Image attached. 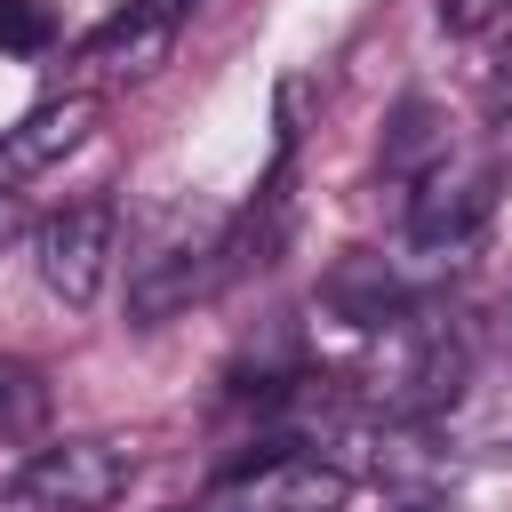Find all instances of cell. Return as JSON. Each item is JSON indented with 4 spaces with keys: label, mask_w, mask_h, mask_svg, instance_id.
<instances>
[{
    "label": "cell",
    "mask_w": 512,
    "mask_h": 512,
    "mask_svg": "<svg viewBox=\"0 0 512 512\" xmlns=\"http://www.w3.org/2000/svg\"><path fill=\"white\" fill-rule=\"evenodd\" d=\"M112 256H120V208L112 200H72L56 208L40 232H32V272L56 304H96L104 280H112Z\"/></svg>",
    "instance_id": "obj_2"
},
{
    "label": "cell",
    "mask_w": 512,
    "mask_h": 512,
    "mask_svg": "<svg viewBox=\"0 0 512 512\" xmlns=\"http://www.w3.org/2000/svg\"><path fill=\"white\" fill-rule=\"evenodd\" d=\"M176 24H184V16H168L160 0H128V8L88 40V64H96L104 80H144V72H160V64H168Z\"/></svg>",
    "instance_id": "obj_7"
},
{
    "label": "cell",
    "mask_w": 512,
    "mask_h": 512,
    "mask_svg": "<svg viewBox=\"0 0 512 512\" xmlns=\"http://www.w3.org/2000/svg\"><path fill=\"white\" fill-rule=\"evenodd\" d=\"M488 112H496V120H504V112H512V56H504V72H496V80H488Z\"/></svg>",
    "instance_id": "obj_14"
},
{
    "label": "cell",
    "mask_w": 512,
    "mask_h": 512,
    "mask_svg": "<svg viewBox=\"0 0 512 512\" xmlns=\"http://www.w3.org/2000/svg\"><path fill=\"white\" fill-rule=\"evenodd\" d=\"M448 160V120H440V104H424V96H408L400 112H392V128H384V176H432Z\"/></svg>",
    "instance_id": "obj_9"
},
{
    "label": "cell",
    "mask_w": 512,
    "mask_h": 512,
    "mask_svg": "<svg viewBox=\"0 0 512 512\" xmlns=\"http://www.w3.org/2000/svg\"><path fill=\"white\" fill-rule=\"evenodd\" d=\"M48 40H56L48 0H0V48H8V56H40Z\"/></svg>",
    "instance_id": "obj_10"
},
{
    "label": "cell",
    "mask_w": 512,
    "mask_h": 512,
    "mask_svg": "<svg viewBox=\"0 0 512 512\" xmlns=\"http://www.w3.org/2000/svg\"><path fill=\"white\" fill-rule=\"evenodd\" d=\"M40 408H48L40 376H32V368H16V360H0V432H32V424H40Z\"/></svg>",
    "instance_id": "obj_11"
},
{
    "label": "cell",
    "mask_w": 512,
    "mask_h": 512,
    "mask_svg": "<svg viewBox=\"0 0 512 512\" xmlns=\"http://www.w3.org/2000/svg\"><path fill=\"white\" fill-rule=\"evenodd\" d=\"M248 272V224H224V232H208V240H176V248H160V256H144L136 272H128V312L152 328V320H176V312H192V304H208L224 280H240Z\"/></svg>",
    "instance_id": "obj_1"
},
{
    "label": "cell",
    "mask_w": 512,
    "mask_h": 512,
    "mask_svg": "<svg viewBox=\"0 0 512 512\" xmlns=\"http://www.w3.org/2000/svg\"><path fill=\"white\" fill-rule=\"evenodd\" d=\"M96 128V96H48L32 104L16 128H0V184H24L40 168H56L64 152H80Z\"/></svg>",
    "instance_id": "obj_5"
},
{
    "label": "cell",
    "mask_w": 512,
    "mask_h": 512,
    "mask_svg": "<svg viewBox=\"0 0 512 512\" xmlns=\"http://www.w3.org/2000/svg\"><path fill=\"white\" fill-rule=\"evenodd\" d=\"M448 32H488L496 16H512V0H432Z\"/></svg>",
    "instance_id": "obj_12"
},
{
    "label": "cell",
    "mask_w": 512,
    "mask_h": 512,
    "mask_svg": "<svg viewBox=\"0 0 512 512\" xmlns=\"http://www.w3.org/2000/svg\"><path fill=\"white\" fill-rule=\"evenodd\" d=\"M24 232V208H16V192H0V248Z\"/></svg>",
    "instance_id": "obj_15"
},
{
    "label": "cell",
    "mask_w": 512,
    "mask_h": 512,
    "mask_svg": "<svg viewBox=\"0 0 512 512\" xmlns=\"http://www.w3.org/2000/svg\"><path fill=\"white\" fill-rule=\"evenodd\" d=\"M232 488L248 496V512H344V496H352V472H336L328 456L280 448V456H264L256 472H240Z\"/></svg>",
    "instance_id": "obj_6"
},
{
    "label": "cell",
    "mask_w": 512,
    "mask_h": 512,
    "mask_svg": "<svg viewBox=\"0 0 512 512\" xmlns=\"http://www.w3.org/2000/svg\"><path fill=\"white\" fill-rule=\"evenodd\" d=\"M400 512H456V504H432V496H416V504H400Z\"/></svg>",
    "instance_id": "obj_16"
},
{
    "label": "cell",
    "mask_w": 512,
    "mask_h": 512,
    "mask_svg": "<svg viewBox=\"0 0 512 512\" xmlns=\"http://www.w3.org/2000/svg\"><path fill=\"white\" fill-rule=\"evenodd\" d=\"M176 512H248V496H240V488H216V496H192V504H176Z\"/></svg>",
    "instance_id": "obj_13"
},
{
    "label": "cell",
    "mask_w": 512,
    "mask_h": 512,
    "mask_svg": "<svg viewBox=\"0 0 512 512\" xmlns=\"http://www.w3.org/2000/svg\"><path fill=\"white\" fill-rule=\"evenodd\" d=\"M488 208H496V168L488 160H440L432 176H416V200H408V248L424 256V264H456L472 240H480V224H488Z\"/></svg>",
    "instance_id": "obj_4"
},
{
    "label": "cell",
    "mask_w": 512,
    "mask_h": 512,
    "mask_svg": "<svg viewBox=\"0 0 512 512\" xmlns=\"http://www.w3.org/2000/svg\"><path fill=\"white\" fill-rule=\"evenodd\" d=\"M464 368H472V344L456 336V328H416L408 336V360L392 368V384H384V400L392 408H440V400H456L464 392Z\"/></svg>",
    "instance_id": "obj_8"
},
{
    "label": "cell",
    "mask_w": 512,
    "mask_h": 512,
    "mask_svg": "<svg viewBox=\"0 0 512 512\" xmlns=\"http://www.w3.org/2000/svg\"><path fill=\"white\" fill-rule=\"evenodd\" d=\"M504 320H512V312H504Z\"/></svg>",
    "instance_id": "obj_17"
},
{
    "label": "cell",
    "mask_w": 512,
    "mask_h": 512,
    "mask_svg": "<svg viewBox=\"0 0 512 512\" xmlns=\"http://www.w3.org/2000/svg\"><path fill=\"white\" fill-rule=\"evenodd\" d=\"M128 472H136V456L120 448V440H96V432H80V440H48L32 464H24V504L32 512H112L120 496H128Z\"/></svg>",
    "instance_id": "obj_3"
}]
</instances>
